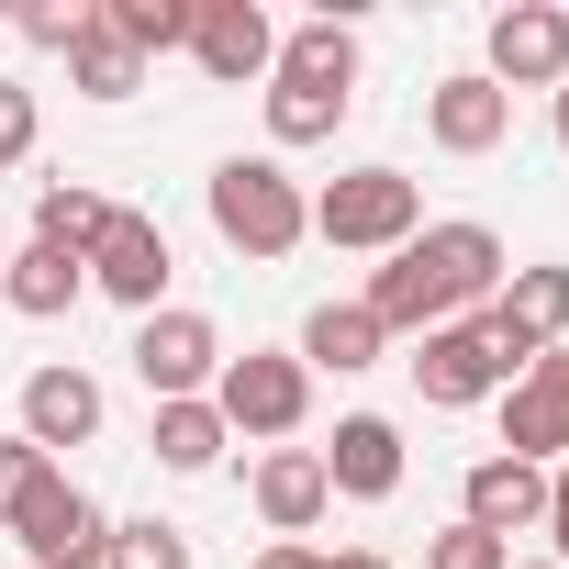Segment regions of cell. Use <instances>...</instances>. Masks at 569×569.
Masks as SVG:
<instances>
[{
    "label": "cell",
    "mask_w": 569,
    "mask_h": 569,
    "mask_svg": "<svg viewBox=\"0 0 569 569\" xmlns=\"http://www.w3.org/2000/svg\"><path fill=\"white\" fill-rule=\"evenodd\" d=\"M502 279H513V257H502L491 223H425L413 246L380 257V279H369L358 302H369L380 336H436V325H469Z\"/></svg>",
    "instance_id": "cell-1"
},
{
    "label": "cell",
    "mask_w": 569,
    "mask_h": 569,
    "mask_svg": "<svg viewBox=\"0 0 569 569\" xmlns=\"http://www.w3.org/2000/svg\"><path fill=\"white\" fill-rule=\"evenodd\" d=\"M201 212H212V234L234 246V257H291L302 234H313V190L279 168V157H223L212 179H201Z\"/></svg>",
    "instance_id": "cell-2"
},
{
    "label": "cell",
    "mask_w": 569,
    "mask_h": 569,
    "mask_svg": "<svg viewBox=\"0 0 569 569\" xmlns=\"http://www.w3.org/2000/svg\"><path fill=\"white\" fill-rule=\"evenodd\" d=\"M313 234L347 246V257H391V246H413V234H425V190H413V168L369 157V168L325 179V190H313Z\"/></svg>",
    "instance_id": "cell-3"
},
{
    "label": "cell",
    "mask_w": 569,
    "mask_h": 569,
    "mask_svg": "<svg viewBox=\"0 0 569 569\" xmlns=\"http://www.w3.org/2000/svg\"><path fill=\"white\" fill-rule=\"evenodd\" d=\"M212 413H223V436L279 447V436H302V425H313V369H302L291 347H246V358H223Z\"/></svg>",
    "instance_id": "cell-4"
},
{
    "label": "cell",
    "mask_w": 569,
    "mask_h": 569,
    "mask_svg": "<svg viewBox=\"0 0 569 569\" xmlns=\"http://www.w3.org/2000/svg\"><path fill=\"white\" fill-rule=\"evenodd\" d=\"M469 325H480V347L502 358V380H525L547 347H569V268H558V257L513 268V279H502V291H491Z\"/></svg>",
    "instance_id": "cell-5"
},
{
    "label": "cell",
    "mask_w": 569,
    "mask_h": 569,
    "mask_svg": "<svg viewBox=\"0 0 569 569\" xmlns=\"http://www.w3.org/2000/svg\"><path fill=\"white\" fill-rule=\"evenodd\" d=\"M134 380H146V402H212V380H223V325L212 313H190V302H168V313H146L134 325Z\"/></svg>",
    "instance_id": "cell-6"
},
{
    "label": "cell",
    "mask_w": 569,
    "mask_h": 569,
    "mask_svg": "<svg viewBox=\"0 0 569 569\" xmlns=\"http://www.w3.org/2000/svg\"><path fill=\"white\" fill-rule=\"evenodd\" d=\"M79 268H90L101 302H123V313L146 325V313H168V268H179V257H168V223H157V212L112 201V223H101V246H90Z\"/></svg>",
    "instance_id": "cell-7"
},
{
    "label": "cell",
    "mask_w": 569,
    "mask_h": 569,
    "mask_svg": "<svg viewBox=\"0 0 569 569\" xmlns=\"http://www.w3.org/2000/svg\"><path fill=\"white\" fill-rule=\"evenodd\" d=\"M12 536H23V558H34V569H101V558H112V513H101L68 469L12 513Z\"/></svg>",
    "instance_id": "cell-8"
},
{
    "label": "cell",
    "mask_w": 569,
    "mask_h": 569,
    "mask_svg": "<svg viewBox=\"0 0 569 569\" xmlns=\"http://www.w3.org/2000/svg\"><path fill=\"white\" fill-rule=\"evenodd\" d=\"M502 101L513 90H569V12L558 0H513V12H491V68H480Z\"/></svg>",
    "instance_id": "cell-9"
},
{
    "label": "cell",
    "mask_w": 569,
    "mask_h": 569,
    "mask_svg": "<svg viewBox=\"0 0 569 569\" xmlns=\"http://www.w3.org/2000/svg\"><path fill=\"white\" fill-rule=\"evenodd\" d=\"M190 68L212 90H246V79L279 68V23L257 12V0H201V12H190Z\"/></svg>",
    "instance_id": "cell-10"
},
{
    "label": "cell",
    "mask_w": 569,
    "mask_h": 569,
    "mask_svg": "<svg viewBox=\"0 0 569 569\" xmlns=\"http://www.w3.org/2000/svg\"><path fill=\"white\" fill-rule=\"evenodd\" d=\"M502 458H525V469H558L569 458V347H547L502 391Z\"/></svg>",
    "instance_id": "cell-11"
},
{
    "label": "cell",
    "mask_w": 569,
    "mask_h": 569,
    "mask_svg": "<svg viewBox=\"0 0 569 569\" xmlns=\"http://www.w3.org/2000/svg\"><path fill=\"white\" fill-rule=\"evenodd\" d=\"M413 391H425L436 413H469V402H502L513 380H502V358L480 347V325H436V336H413Z\"/></svg>",
    "instance_id": "cell-12"
},
{
    "label": "cell",
    "mask_w": 569,
    "mask_h": 569,
    "mask_svg": "<svg viewBox=\"0 0 569 569\" xmlns=\"http://www.w3.org/2000/svg\"><path fill=\"white\" fill-rule=\"evenodd\" d=\"M101 413H112V402H101V380H90L79 358L23 369V436H34L46 458H57V447H90V436H101Z\"/></svg>",
    "instance_id": "cell-13"
},
{
    "label": "cell",
    "mask_w": 569,
    "mask_h": 569,
    "mask_svg": "<svg viewBox=\"0 0 569 569\" xmlns=\"http://www.w3.org/2000/svg\"><path fill=\"white\" fill-rule=\"evenodd\" d=\"M336 502H391L402 491V425L391 413H336V447H313Z\"/></svg>",
    "instance_id": "cell-14"
},
{
    "label": "cell",
    "mask_w": 569,
    "mask_h": 569,
    "mask_svg": "<svg viewBox=\"0 0 569 569\" xmlns=\"http://www.w3.org/2000/svg\"><path fill=\"white\" fill-rule=\"evenodd\" d=\"M458 525H480V536H525V525H547V469H525V458H469V480H458Z\"/></svg>",
    "instance_id": "cell-15"
},
{
    "label": "cell",
    "mask_w": 569,
    "mask_h": 569,
    "mask_svg": "<svg viewBox=\"0 0 569 569\" xmlns=\"http://www.w3.org/2000/svg\"><path fill=\"white\" fill-rule=\"evenodd\" d=\"M336 513V480H325V458L313 447H268L257 458V525L268 536H291V547H313V525Z\"/></svg>",
    "instance_id": "cell-16"
},
{
    "label": "cell",
    "mask_w": 569,
    "mask_h": 569,
    "mask_svg": "<svg viewBox=\"0 0 569 569\" xmlns=\"http://www.w3.org/2000/svg\"><path fill=\"white\" fill-rule=\"evenodd\" d=\"M279 90H325V101H358V23L347 12H313V23H291L279 34V68H268Z\"/></svg>",
    "instance_id": "cell-17"
},
{
    "label": "cell",
    "mask_w": 569,
    "mask_h": 569,
    "mask_svg": "<svg viewBox=\"0 0 569 569\" xmlns=\"http://www.w3.org/2000/svg\"><path fill=\"white\" fill-rule=\"evenodd\" d=\"M425 134H436L447 157H491V146L513 134V101H502L480 68H458V79H436V90H425Z\"/></svg>",
    "instance_id": "cell-18"
},
{
    "label": "cell",
    "mask_w": 569,
    "mask_h": 569,
    "mask_svg": "<svg viewBox=\"0 0 569 569\" xmlns=\"http://www.w3.org/2000/svg\"><path fill=\"white\" fill-rule=\"evenodd\" d=\"M79 291H90V268H79V257H57V246H12V268H0V302H12L23 325L79 313Z\"/></svg>",
    "instance_id": "cell-19"
},
{
    "label": "cell",
    "mask_w": 569,
    "mask_h": 569,
    "mask_svg": "<svg viewBox=\"0 0 569 569\" xmlns=\"http://www.w3.org/2000/svg\"><path fill=\"white\" fill-rule=\"evenodd\" d=\"M380 347H391V336L369 325V302H325V313L302 325V347H291V358H302V369H336V380H358V369H380Z\"/></svg>",
    "instance_id": "cell-20"
},
{
    "label": "cell",
    "mask_w": 569,
    "mask_h": 569,
    "mask_svg": "<svg viewBox=\"0 0 569 569\" xmlns=\"http://www.w3.org/2000/svg\"><path fill=\"white\" fill-rule=\"evenodd\" d=\"M146 447H157V469H179V480H201V469H223V413L212 402H157V425H146Z\"/></svg>",
    "instance_id": "cell-21"
},
{
    "label": "cell",
    "mask_w": 569,
    "mask_h": 569,
    "mask_svg": "<svg viewBox=\"0 0 569 569\" xmlns=\"http://www.w3.org/2000/svg\"><path fill=\"white\" fill-rule=\"evenodd\" d=\"M101 223H112V201H101L90 179H46V190H34V246L90 257V246H101Z\"/></svg>",
    "instance_id": "cell-22"
},
{
    "label": "cell",
    "mask_w": 569,
    "mask_h": 569,
    "mask_svg": "<svg viewBox=\"0 0 569 569\" xmlns=\"http://www.w3.org/2000/svg\"><path fill=\"white\" fill-rule=\"evenodd\" d=\"M68 90H79V101H134V90H146V57H134L112 23H90V34L68 46Z\"/></svg>",
    "instance_id": "cell-23"
},
{
    "label": "cell",
    "mask_w": 569,
    "mask_h": 569,
    "mask_svg": "<svg viewBox=\"0 0 569 569\" xmlns=\"http://www.w3.org/2000/svg\"><path fill=\"white\" fill-rule=\"evenodd\" d=\"M190 12H201V0H101V23H112L134 57H168V46H190Z\"/></svg>",
    "instance_id": "cell-24"
},
{
    "label": "cell",
    "mask_w": 569,
    "mask_h": 569,
    "mask_svg": "<svg viewBox=\"0 0 569 569\" xmlns=\"http://www.w3.org/2000/svg\"><path fill=\"white\" fill-rule=\"evenodd\" d=\"M358 101H325V90H268V157H291V146H325Z\"/></svg>",
    "instance_id": "cell-25"
},
{
    "label": "cell",
    "mask_w": 569,
    "mask_h": 569,
    "mask_svg": "<svg viewBox=\"0 0 569 569\" xmlns=\"http://www.w3.org/2000/svg\"><path fill=\"white\" fill-rule=\"evenodd\" d=\"M101 569H190V536L157 525V513H134V525H112V558Z\"/></svg>",
    "instance_id": "cell-26"
},
{
    "label": "cell",
    "mask_w": 569,
    "mask_h": 569,
    "mask_svg": "<svg viewBox=\"0 0 569 569\" xmlns=\"http://www.w3.org/2000/svg\"><path fill=\"white\" fill-rule=\"evenodd\" d=\"M46 480H57V458H46L34 436H0V525H12V513H23Z\"/></svg>",
    "instance_id": "cell-27"
},
{
    "label": "cell",
    "mask_w": 569,
    "mask_h": 569,
    "mask_svg": "<svg viewBox=\"0 0 569 569\" xmlns=\"http://www.w3.org/2000/svg\"><path fill=\"white\" fill-rule=\"evenodd\" d=\"M34 146H46V101H34L23 79H0V168H23Z\"/></svg>",
    "instance_id": "cell-28"
},
{
    "label": "cell",
    "mask_w": 569,
    "mask_h": 569,
    "mask_svg": "<svg viewBox=\"0 0 569 569\" xmlns=\"http://www.w3.org/2000/svg\"><path fill=\"white\" fill-rule=\"evenodd\" d=\"M101 23V0H34V12H23V46H46V57H68L79 34Z\"/></svg>",
    "instance_id": "cell-29"
},
{
    "label": "cell",
    "mask_w": 569,
    "mask_h": 569,
    "mask_svg": "<svg viewBox=\"0 0 569 569\" xmlns=\"http://www.w3.org/2000/svg\"><path fill=\"white\" fill-rule=\"evenodd\" d=\"M425 569H513V547H502V536H480V525H447V536L425 547Z\"/></svg>",
    "instance_id": "cell-30"
},
{
    "label": "cell",
    "mask_w": 569,
    "mask_h": 569,
    "mask_svg": "<svg viewBox=\"0 0 569 569\" xmlns=\"http://www.w3.org/2000/svg\"><path fill=\"white\" fill-rule=\"evenodd\" d=\"M257 569H391V558H380V547H336V558H325V547H291V536H268V547H257Z\"/></svg>",
    "instance_id": "cell-31"
},
{
    "label": "cell",
    "mask_w": 569,
    "mask_h": 569,
    "mask_svg": "<svg viewBox=\"0 0 569 569\" xmlns=\"http://www.w3.org/2000/svg\"><path fill=\"white\" fill-rule=\"evenodd\" d=\"M547 558H558V569H569V458H558V469H547Z\"/></svg>",
    "instance_id": "cell-32"
},
{
    "label": "cell",
    "mask_w": 569,
    "mask_h": 569,
    "mask_svg": "<svg viewBox=\"0 0 569 569\" xmlns=\"http://www.w3.org/2000/svg\"><path fill=\"white\" fill-rule=\"evenodd\" d=\"M547 112H558V157H569V90H547Z\"/></svg>",
    "instance_id": "cell-33"
},
{
    "label": "cell",
    "mask_w": 569,
    "mask_h": 569,
    "mask_svg": "<svg viewBox=\"0 0 569 569\" xmlns=\"http://www.w3.org/2000/svg\"><path fill=\"white\" fill-rule=\"evenodd\" d=\"M0 268H12V223H0Z\"/></svg>",
    "instance_id": "cell-34"
},
{
    "label": "cell",
    "mask_w": 569,
    "mask_h": 569,
    "mask_svg": "<svg viewBox=\"0 0 569 569\" xmlns=\"http://www.w3.org/2000/svg\"><path fill=\"white\" fill-rule=\"evenodd\" d=\"M513 569H558V558H513Z\"/></svg>",
    "instance_id": "cell-35"
}]
</instances>
